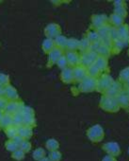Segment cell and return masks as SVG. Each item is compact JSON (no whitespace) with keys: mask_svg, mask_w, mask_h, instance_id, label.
<instances>
[{"mask_svg":"<svg viewBox=\"0 0 129 161\" xmlns=\"http://www.w3.org/2000/svg\"><path fill=\"white\" fill-rule=\"evenodd\" d=\"M7 104H8V103L6 102V100L0 98V110H1V111H5Z\"/></svg>","mask_w":129,"mask_h":161,"instance_id":"83f0119b","label":"cell"},{"mask_svg":"<svg viewBox=\"0 0 129 161\" xmlns=\"http://www.w3.org/2000/svg\"><path fill=\"white\" fill-rule=\"evenodd\" d=\"M35 121V119H34V115H27V116H24V125L26 126H31L33 125Z\"/></svg>","mask_w":129,"mask_h":161,"instance_id":"ffe728a7","label":"cell"},{"mask_svg":"<svg viewBox=\"0 0 129 161\" xmlns=\"http://www.w3.org/2000/svg\"><path fill=\"white\" fill-rule=\"evenodd\" d=\"M104 150L111 156H117L120 154L121 153V149L120 146L115 143V142H108L107 144H105L104 146Z\"/></svg>","mask_w":129,"mask_h":161,"instance_id":"3957f363","label":"cell"},{"mask_svg":"<svg viewBox=\"0 0 129 161\" xmlns=\"http://www.w3.org/2000/svg\"><path fill=\"white\" fill-rule=\"evenodd\" d=\"M45 146H46V148H47L50 152H53V151H57V149H58V147H59V144H58V142H57L56 139L51 138V139H49V140L46 141Z\"/></svg>","mask_w":129,"mask_h":161,"instance_id":"8fae6325","label":"cell"},{"mask_svg":"<svg viewBox=\"0 0 129 161\" xmlns=\"http://www.w3.org/2000/svg\"><path fill=\"white\" fill-rule=\"evenodd\" d=\"M6 114L13 115L15 113H21V108H19V104L15 102H10L8 103L6 109H5Z\"/></svg>","mask_w":129,"mask_h":161,"instance_id":"5b68a950","label":"cell"},{"mask_svg":"<svg viewBox=\"0 0 129 161\" xmlns=\"http://www.w3.org/2000/svg\"><path fill=\"white\" fill-rule=\"evenodd\" d=\"M87 136L92 142H99L104 137V130L101 126L95 125L90 128L87 132Z\"/></svg>","mask_w":129,"mask_h":161,"instance_id":"6da1fadb","label":"cell"},{"mask_svg":"<svg viewBox=\"0 0 129 161\" xmlns=\"http://www.w3.org/2000/svg\"><path fill=\"white\" fill-rule=\"evenodd\" d=\"M3 116H4V114H3V111L0 110V119H1L3 118Z\"/></svg>","mask_w":129,"mask_h":161,"instance_id":"1f68e13d","label":"cell"},{"mask_svg":"<svg viewBox=\"0 0 129 161\" xmlns=\"http://www.w3.org/2000/svg\"><path fill=\"white\" fill-rule=\"evenodd\" d=\"M12 140H13V141H14V142H15V143H16V144H17V145H18V146L20 147L21 143H22V142H23V141H24L25 139H24V138H23L22 136H20L19 135H17V136H16L15 137H13V138H12Z\"/></svg>","mask_w":129,"mask_h":161,"instance_id":"4316f807","label":"cell"},{"mask_svg":"<svg viewBox=\"0 0 129 161\" xmlns=\"http://www.w3.org/2000/svg\"><path fill=\"white\" fill-rule=\"evenodd\" d=\"M75 75V78L77 79V80H82L84 75H85V71L83 68H80V67H77L75 69V71L73 72V76Z\"/></svg>","mask_w":129,"mask_h":161,"instance_id":"d6986e66","label":"cell"},{"mask_svg":"<svg viewBox=\"0 0 129 161\" xmlns=\"http://www.w3.org/2000/svg\"><path fill=\"white\" fill-rule=\"evenodd\" d=\"M5 95L7 96L8 99L12 100V102L18 98L17 92L15 91L14 88H12V87H11V86H7V87L5 88Z\"/></svg>","mask_w":129,"mask_h":161,"instance_id":"30bf717a","label":"cell"},{"mask_svg":"<svg viewBox=\"0 0 129 161\" xmlns=\"http://www.w3.org/2000/svg\"><path fill=\"white\" fill-rule=\"evenodd\" d=\"M78 60H79V58H78V56L76 53H72L71 52V53L68 54V61H69V63L71 64H77Z\"/></svg>","mask_w":129,"mask_h":161,"instance_id":"603a6c76","label":"cell"},{"mask_svg":"<svg viewBox=\"0 0 129 161\" xmlns=\"http://www.w3.org/2000/svg\"><path fill=\"white\" fill-rule=\"evenodd\" d=\"M17 132L20 136H22L24 139H28L32 136V129L29 126L22 125L17 127Z\"/></svg>","mask_w":129,"mask_h":161,"instance_id":"277c9868","label":"cell"},{"mask_svg":"<svg viewBox=\"0 0 129 161\" xmlns=\"http://www.w3.org/2000/svg\"><path fill=\"white\" fill-rule=\"evenodd\" d=\"M12 158H14L15 160L20 161V160H23V159L25 158V153H24L22 150L18 149V150H16L15 152L12 153Z\"/></svg>","mask_w":129,"mask_h":161,"instance_id":"e0dca14e","label":"cell"},{"mask_svg":"<svg viewBox=\"0 0 129 161\" xmlns=\"http://www.w3.org/2000/svg\"><path fill=\"white\" fill-rule=\"evenodd\" d=\"M61 57V53L60 50L58 48H53L50 51L49 54V60H51V62H57V60Z\"/></svg>","mask_w":129,"mask_h":161,"instance_id":"7c38bea8","label":"cell"},{"mask_svg":"<svg viewBox=\"0 0 129 161\" xmlns=\"http://www.w3.org/2000/svg\"><path fill=\"white\" fill-rule=\"evenodd\" d=\"M101 106H102L105 110L110 111V112H115V111H117V110L119 109L118 102H115V101H113V100L110 99V98H107V99L102 100Z\"/></svg>","mask_w":129,"mask_h":161,"instance_id":"7a4b0ae2","label":"cell"},{"mask_svg":"<svg viewBox=\"0 0 129 161\" xmlns=\"http://www.w3.org/2000/svg\"><path fill=\"white\" fill-rule=\"evenodd\" d=\"M12 125L15 127L24 125V116L22 113H15L12 115Z\"/></svg>","mask_w":129,"mask_h":161,"instance_id":"ba28073f","label":"cell"},{"mask_svg":"<svg viewBox=\"0 0 129 161\" xmlns=\"http://www.w3.org/2000/svg\"><path fill=\"white\" fill-rule=\"evenodd\" d=\"M59 31H60V30H59L58 26L56 24H51L45 29V34L50 38L57 36L59 34Z\"/></svg>","mask_w":129,"mask_h":161,"instance_id":"52a82bcc","label":"cell"},{"mask_svg":"<svg viewBox=\"0 0 129 161\" xmlns=\"http://www.w3.org/2000/svg\"><path fill=\"white\" fill-rule=\"evenodd\" d=\"M40 161H51V160H50L48 157H46V156H45V157H43L42 159H41Z\"/></svg>","mask_w":129,"mask_h":161,"instance_id":"4dcf8cb0","label":"cell"},{"mask_svg":"<svg viewBox=\"0 0 129 161\" xmlns=\"http://www.w3.org/2000/svg\"><path fill=\"white\" fill-rule=\"evenodd\" d=\"M33 158L37 161H40L41 159H42L43 157H45V151L42 148H38L33 152L32 154Z\"/></svg>","mask_w":129,"mask_h":161,"instance_id":"4fadbf2b","label":"cell"},{"mask_svg":"<svg viewBox=\"0 0 129 161\" xmlns=\"http://www.w3.org/2000/svg\"><path fill=\"white\" fill-rule=\"evenodd\" d=\"M48 158L51 161H59L61 159V153L58 151H53V152L50 153Z\"/></svg>","mask_w":129,"mask_h":161,"instance_id":"44dd1931","label":"cell"},{"mask_svg":"<svg viewBox=\"0 0 129 161\" xmlns=\"http://www.w3.org/2000/svg\"><path fill=\"white\" fill-rule=\"evenodd\" d=\"M19 149L22 150L24 153H27V152H29L30 149H31V144H30V142H29L27 139H25V140L21 143Z\"/></svg>","mask_w":129,"mask_h":161,"instance_id":"ac0fdd59","label":"cell"},{"mask_svg":"<svg viewBox=\"0 0 129 161\" xmlns=\"http://www.w3.org/2000/svg\"><path fill=\"white\" fill-rule=\"evenodd\" d=\"M5 132H6V135L9 138L12 139L13 137H15L17 135H18V132H17V127L15 126H11L7 129H5Z\"/></svg>","mask_w":129,"mask_h":161,"instance_id":"5bb4252c","label":"cell"},{"mask_svg":"<svg viewBox=\"0 0 129 161\" xmlns=\"http://www.w3.org/2000/svg\"><path fill=\"white\" fill-rule=\"evenodd\" d=\"M5 147H6V149H7L8 151L12 152V153H13V152H15L16 150L19 149V146H18L12 139L8 140V141L6 142V144H5Z\"/></svg>","mask_w":129,"mask_h":161,"instance_id":"9a60e30c","label":"cell"},{"mask_svg":"<svg viewBox=\"0 0 129 161\" xmlns=\"http://www.w3.org/2000/svg\"><path fill=\"white\" fill-rule=\"evenodd\" d=\"M61 77H62V80L63 82L65 83H71L72 80L74 78L73 76V71L71 69H64L62 71V74H61Z\"/></svg>","mask_w":129,"mask_h":161,"instance_id":"9c48e42d","label":"cell"},{"mask_svg":"<svg viewBox=\"0 0 129 161\" xmlns=\"http://www.w3.org/2000/svg\"><path fill=\"white\" fill-rule=\"evenodd\" d=\"M57 64L59 67L63 68V67H65V65L67 64V60L66 58L64 57V56H61L58 60H57Z\"/></svg>","mask_w":129,"mask_h":161,"instance_id":"484cf974","label":"cell"},{"mask_svg":"<svg viewBox=\"0 0 129 161\" xmlns=\"http://www.w3.org/2000/svg\"><path fill=\"white\" fill-rule=\"evenodd\" d=\"M11 126H12V115L5 113L3 118L0 119V127L3 129H7Z\"/></svg>","mask_w":129,"mask_h":161,"instance_id":"8992f818","label":"cell"},{"mask_svg":"<svg viewBox=\"0 0 129 161\" xmlns=\"http://www.w3.org/2000/svg\"><path fill=\"white\" fill-rule=\"evenodd\" d=\"M67 47H69V49H76V48H77L78 47H79V43L77 41V40H69V41H67Z\"/></svg>","mask_w":129,"mask_h":161,"instance_id":"cb8c5ba5","label":"cell"},{"mask_svg":"<svg viewBox=\"0 0 129 161\" xmlns=\"http://www.w3.org/2000/svg\"><path fill=\"white\" fill-rule=\"evenodd\" d=\"M53 47H54V43L51 39H46L42 43V48L45 52H50L53 49Z\"/></svg>","mask_w":129,"mask_h":161,"instance_id":"2e32d148","label":"cell"},{"mask_svg":"<svg viewBox=\"0 0 129 161\" xmlns=\"http://www.w3.org/2000/svg\"><path fill=\"white\" fill-rule=\"evenodd\" d=\"M8 83V77L4 74H0V85L3 86Z\"/></svg>","mask_w":129,"mask_h":161,"instance_id":"f1b7e54d","label":"cell"},{"mask_svg":"<svg viewBox=\"0 0 129 161\" xmlns=\"http://www.w3.org/2000/svg\"><path fill=\"white\" fill-rule=\"evenodd\" d=\"M118 104H121L122 106H128L129 105V98L127 96H120L118 99Z\"/></svg>","mask_w":129,"mask_h":161,"instance_id":"7402d4cb","label":"cell"},{"mask_svg":"<svg viewBox=\"0 0 129 161\" xmlns=\"http://www.w3.org/2000/svg\"><path fill=\"white\" fill-rule=\"evenodd\" d=\"M102 161H116V159L113 156H111V155H107V156H105L103 158Z\"/></svg>","mask_w":129,"mask_h":161,"instance_id":"f546056e","label":"cell"},{"mask_svg":"<svg viewBox=\"0 0 129 161\" xmlns=\"http://www.w3.org/2000/svg\"><path fill=\"white\" fill-rule=\"evenodd\" d=\"M57 44L58 47H65V45L67 44V40L65 37H63V36H58L57 37Z\"/></svg>","mask_w":129,"mask_h":161,"instance_id":"d4e9b609","label":"cell"}]
</instances>
